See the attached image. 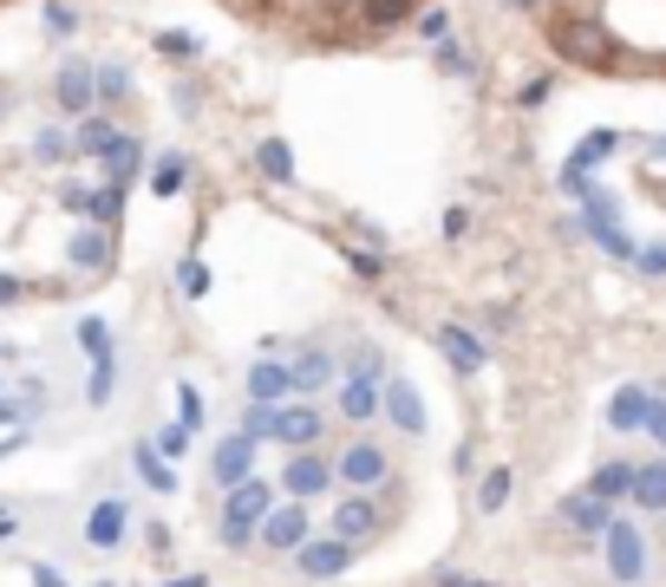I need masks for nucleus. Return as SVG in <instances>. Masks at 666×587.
I'll use <instances>...</instances> for the list:
<instances>
[{
  "instance_id": "1",
  "label": "nucleus",
  "mask_w": 666,
  "mask_h": 587,
  "mask_svg": "<svg viewBox=\"0 0 666 587\" xmlns=\"http://www.w3.org/2000/svg\"><path fill=\"white\" fill-rule=\"evenodd\" d=\"M242 27L288 33L301 47H379L418 13V0H222Z\"/></svg>"
},
{
  "instance_id": "2",
  "label": "nucleus",
  "mask_w": 666,
  "mask_h": 587,
  "mask_svg": "<svg viewBox=\"0 0 666 587\" xmlns=\"http://www.w3.org/2000/svg\"><path fill=\"white\" fill-rule=\"evenodd\" d=\"M268 509H275V496H268V484H236L229 489V503H222V541L229 548H249V541L261 536V523H268Z\"/></svg>"
},
{
  "instance_id": "3",
  "label": "nucleus",
  "mask_w": 666,
  "mask_h": 587,
  "mask_svg": "<svg viewBox=\"0 0 666 587\" xmlns=\"http://www.w3.org/2000/svg\"><path fill=\"white\" fill-rule=\"evenodd\" d=\"M608 575H615V581H640V575H647V536H640V529H634V523H608Z\"/></svg>"
},
{
  "instance_id": "4",
  "label": "nucleus",
  "mask_w": 666,
  "mask_h": 587,
  "mask_svg": "<svg viewBox=\"0 0 666 587\" xmlns=\"http://www.w3.org/2000/svg\"><path fill=\"white\" fill-rule=\"evenodd\" d=\"M295 568L308 575V581H334V575H347L354 568V541H340V536H327V541H301L295 548Z\"/></svg>"
},
{
  "instance_id": "5",
  "label": "nucleus",
  "mask_w": 666,
  "mask_h": 587,
  "mask_svg": "<svg viewBox=\"0 0 666 587\" xmlns=\"http://www.w3.org/2000/svg\"><path fill=\"white\" fill-rule=\"evenodd\" d=\"M340 477H347V489H379V484H392V457L379 450V444H347V457H340Z\"/></svg>"
},
{
  "instance_id": "6",
  "label": "nucleus",
  "mask_w": 666,
  "mask_h": 587,
  "mask_svg": "<svg viewBox=\"0 0 666 587\" xmlns=\"http://www.w3.org/2000/svg\"><path fill=\"white\" fill-rule=\"evenodd\" d=\"M379 529H386V509H379V503H366V496H347V503H340V509H334V536L340 541H366V536H379Z\"/></svg>"
},
{
  "instance_id": "7",
  "label": "nucleus",
  "mask_w": 666,
  "mask_h": 587,
  "mask_svg": "<svg viewBox=\"0 0 666 587\" xmlns=\"http://www.w3.org/2000/svg\"><path fill=\"white\" fill-rule=\"evenodd\" d=\"M209 470H216V484H249V477H256V438H242V431H236V438H222L216 444V457H209Z\"/></svg>"
},
{
  "instance_id": "8",
  "label": "nucleus",
  "mask_w": 666,
  "mask_h": 587,
  "mask_svg": "<svg viewBox=\"0 0 666 587\" xmlns=\"http://www.w3.org/2000/svg\"><path fill=\"white\" fill-rule=\"evenodd\" d=\"M556 516H563V523L575 529V536H588V541H602V536H608V523H615V516H608V503H595L588 489L563 496V509H556Z\"/></svg>"
},
{
  "instance_id": "9",
  "label": "nucleus",
  "mask_w": 666,
  "mask_h": 587,
  "mask_svg": "<svg viewBox=\"0 0 666 587\" xmlns=\"http://www.w3.org/2000/svg\"><path fill=\"white\" fill-rule=\"evenodd\" d=\"M379 405H386V418H392V425H399L406 438H425V405H418V391H411L406 379H386Z\"/></svg>"
},
{
  "instance_id": "10",
  "label": "nucleus",
  "mask_w": 666,
  "mask_h": 587,
  "mask_svg": "<svg viewBox=\"0 0 666 587\" xmlns=\"http://www.w3.org/2000/svg\"><path fill=\"white\" fill-rule=\"evenodd\" d=\"M125 529H131V509H125L118 496L92 503V516H86V541H92V548H118V541H125Z\"/></svg>"
},
{
  "instance_id": "11",
  "label": "nucleus",
  "mask_w": 666,
  "mask_h": 587,
  "mask_svg": "<svg viewBox=\"0 0 666 587\" xmlns=\"http://www.w3.org/2000/svg\"><path fill=\"white\" fill-rule=\"evenodd\" d=\"M261 541H268V548H281V555H295V548L308 541V509H301V503H288V509H268Z\"/></svg>"
},
{
  "instance_id": "12",
  "label": "nucleus",
  "mask_w": 666,
  "mask_h": 587,
  "mask_svg": "<svg viewBox=\"0 0 666 587\" xmlns=\"http://www.w3.org/2000/svg\"><path fill=\"white\" fill-rule=\"evenodd\" d=\"M327 484H334V470H327V464H320L314 450H301V457L288 464V477H281V489H288L295 503H308V496H320Z\"/></svg>"
},
{
  "instance_id": "13",
  "label": "nucleus",
  "mask_w": 666,
  "mask_h": 587,
  "mask_svg": "<svg viewBox=\"0 0 666 587\" xmlns=\"http://www.w3.org/2000/svg\"><path fill=\"white\" fill-rule=\"evenodd\" d=\"M268 431H275L281 444H301V450H308V444L320 438V411H314V405H288V411L268 418Z\"/></svg>"
},
{
  "instance_id": "14",
  "label": "nucleus",
  "mask_w": 666,
  "mask_h": 587,
  "mask_svg": "<svg viewBox=\"0 0 666 587\" xmlns=\"http://www.w3.org/2000/svg\"><path fill=\"white\" fill-rule=\"evenodd\" d=\"M288 391H295V366H275V359L249 366V398H256V405H281Z\"/></svg>"
},
{
  "instance_id": "15",
  "label": "nucleus",
  "mask_w": 666,
  "mask_h": 587,
  "mask_svg": "<svg viewBox=\"0 0 666 587\" xmlns=\"http://www.w3.org/2000/svg\"><path fill=\"white\" fill-rule=\"evenodd\" d=\"M647 411H654V398L640 386H627L615 405H608V425H615V431H647Z\"/></svg>"
},
{
  "instance_id": "16",
  "label": "nucleus",
  "mask_w": 666,
  "mask_h": 587,
  "mask_svg": "<svg viewBox=\"0 0 666 587\" xmlns=\"http://www.w3.org/2000/svg\"><path fill=\"white\" fill-rule=\"evenodd\" d=\"M131 470H138V477L157 489V496H170V489H177V470L157 457V444H131Z\"/></svg>"
},
{
  "instance_id": "17",
  "label": "nucleus",
  "mask_w": 666,
  "mask_h": 587,
  "mask_svg": "<svg viewBox=\"0 0 666 587\" xmlns=\"http://www.w3.org/2000/svg\"><path fill=\"white\" fill-rule=\"evenodd\" d=\"M588 496H595V503H615V496H634V464H602V470H595V477H588Z\"/></svg>"
},
{
  "instance_id": "18",
  "label": "nucleus",
  "mask_w": 666,
  "mask_h": 587,
  "mask_svg": "<svg viewBox=\"0 0 666 587\" xmlns=\"http://www.w3.org/2000/svg\"><path fill=\"white\" fill-rule=\"evenodd\" d=\"M327 379H334V352H327V346H308V352L295 359V391H320Z\"/></svg>"
},
{
  "instance_id": "19",
  "label": "nucleus",
  "mask_w": 666,
  "mask_h": 587,
  "mask_svg": "<svg viewBox=\"0 0 666 587\" xmlns=\"http://www.w3.org/2000/svg\"><path fill=\"white\" fill-rule=\"evenodd\" d=\"M634 503H640L647 516H666V464H647V470H634Z\"/></svg>"
},
{
  "instance_id": "20",
  "label": "nucleus",
  "mask_w": 666,
  "mask_h": 587,
  "mask_svg": "<svg viewBox=\"0 0 666 587\" xmlns=\"http://www.w3.org/2000/svg\"><path fill=\"white\" fill-rule=\"evenodd\" d=\"M59 105H66V111H86V105H92V66H66V72H59Z\"/></svg>"
},
{
  "instance_id": "21",
  "label": "nucleus",
  "mask_w": 666,
  "mask_h": 587,
  "mask_svg": "<svg viewBox=\"0 0 666 587\" xmlns=\"http://www.w3.org/2000/svg\"><path fill=\"white\" fill-rule=\"evenodd\" d=\"M340 411H347L354 425H366V418L379 411V386H354V379H347V386H340Z\"/></svg>"
},
{
  "instance_id": "22",
  "label": "nucleus",
  "mask_w": 666,
  "mask_h": 587,
  "mask_svg": "<svg viewBox=\"0 0 666 587\" xmlns=\"http://www.w3.org/2000/svg\"><path fill=\"white\" fill-rule=\"evenodd\" d=\"M445 359H451L458 372H477V366H484V346L470 340V334H458V327H451V334H445Z\"/></svg>"
},
{
  "instance_id": "23",
  "label": "nucleus",
  "mask_w": 666,
  "mask_h": 587,
  "mask_svg": "<svg viewBox=\"0 0 666 587\" xmlns=\"http://www.w3.org/2000/svg\"><path fill=\"white\" fill-rule=\"evenodd\" d=\"M79 346L92 352V366H105V359H111V334H105V320H86V327H79Z\"/></svg>"
},
{
  "instance_id": "24",
  "label": "nucleus",
  "mask_w": 666,
  "mask_h": 587,
  "mask_svg": "<svg viewBox=\"0 0 666 587\" xmlns=\"http://www.w3.org/2000/svg\"><path fill=\"white\" fill-rule=\"evenodd\" d=\"M151 444H157V457H163V464H177V457L190 450V431H183V425H163Z\"/></svg>"
},
{
  "instance_id": "25",
  "label": "nucleus",
  "mask_w": 666,
  "mask_h": 587,
  "mask_svg": "<svg viewBox=\"0 0 666 587\" xmlns=\"http://www.w3.org/2000/svg\"><path fill=\"white\" fill-rule=\"evenodd\" d=\"M510 470H490V477H484V496H477V503H484V509H504V503H510Z\"/></svg>"
},
{
  "instance_id": "26",
  "label": "nucleus",
  "mask_w": 666,
  "mask_h": 587,
  "mask_svg": "<svg viewBox=\"0 0 666 587\" xmlns=\"http://www.w3.org/2000/svg\"><path fill=\"white\" fill-rule=\"evenodd\" d=\"M256 163L268 170V177H275V183H288V170H295V163H288V145H261V150H256Z\"/></svg>"
},
{
  "instance_id": "27",
  "label": "nucleus",
  "mask_w": 666,
  "mask_h": 587,
  "mask_svg": "<svg viewBox=\"0 0 666 587\" xmlns=\"http://www.w3.org/2000/svg\"><path fill=\"white\" fill-rule=\"evenodd\" d=\"M72 261H79V268H99V261H105V236H79V242H72Z\"/></svg>"
},
{
  "instance_id": "28",
  "label": "nucleus",
  "mask_w": 666,
  "mask_h": 587,
  "mask_svg": "<svg viewBox=\"0 0 666 587\" xmlns=\"http://www.w3.org/2000/svg\"><path fill=\"white\" fill-rule=\"evenodd\" d=\"M647 438L666 450V405H660V398H654V411H647Z\"/></svg>"
},
{
  "instance_id": "29",
  "label": "nucleus",
  "mask_w": 666,
  "mask_h": 587,
  "mask_svg": "<svg viewBox=\"0 0 666 587\" xmlns=\"http://www.w3.org/2000/svg\"><path fill=\"white\" fill-rule=\"evenodd\" d=\"M177 405H183V431H190V425H203V398H197V391H183Z\"/></svg>"
},
{
  "instance_id": "30",
  "label": "nucleus",
  "mask_w": 666,
  "mask_h": 587,
  "mask_svg": "<svg viewBox=\"0 0 666 587\" xmlns=\"http://www.w3.org/2000/svg\"><path fill=\"white\" fill-rule=\"evenodd\" d=\"M177 183H183V163H177V157H170V163H163V170H157V190L170 196V190H177Z\"/></svg>"
},
{
  "instance_id": "31",
  "label": "nucleus",
  "mask_w": 666,
  "mask_h": 587,
  "mask_svg": "<svg viewBox=\"0 0 666 587\" xmlns=\"http://www.w3.org/2000/svg\"><path fill=\"white\" fill-rule=\"evenodd\" d=\"M20 294H27V288H20V281H13V275H0V307H13V300H20Z\"/></svg>"
},
{
  "instance_id": "32",
  "label": "nucleus",
  "mask_w": 666,
  "mask_h": 587,
  "mask_svg": "<svg viewBox=\"0 0 666 587\" xmlns=\"http://www.w3.org/2000/svg\"><path fill=\"white\" fill-rule=\"evenodd\" d=\"M33 587H66V581H59V568H33Z\"/></svg>"
},
{
  "instance_id": "33",
  "label": "nucleus",
  "mask_w": 666,
  "mask_h": 587,
  "mask_svg": "<svg viewBox=\"0 0 666 587\" xmlns=\"http://www.w3.org/2000/svg\"><path fill=\"white\" fill-rule=\"evenodd\" d=\"M170 587H209L203 575H183V581H170Z\"/></svg>"
},
{
  "instance_id": "34",
  "label": "nucleus",
  "mask_w": 666,
  "mask_h": 587,
  "mask_svg": "<svg viewBox=\"0 0 666 587\" xmlns=\"http://www.w3.org/2000/svg\"><path fill=\"white\" fill-rule=\"evenodd\" d=\"M451 587H484V581H470V575H451Z\"/></svg>"
},
{
  "instance_id": "35",
  "label": "nucleus",
  "mask_w": 666,
  "mask_h": 587,
  "mask_svg": "<svg viewBox=\"0 0 666 587\" xmlns=\"http://www.w3.org/2000/svg\"><path fill=\"white\" fill-rule=\"evenodd\" d=\"M660 541H666V523H660Z\"/></svg>"
},
{
  "instance_id": "36",
  "label": "nucleus",
  "mask_w": 666,
  "mask_h": 587,
  "mask_svg": "<svg viewBox=\"0 0 666 587\" xmlns=\"http://www.w3.org/2000/svg\"><path fill=\"white\" fill-rule=\"evenodd\" d=\"M99 587H111V581H99Z\"/></svg>"
}]
</instances>
